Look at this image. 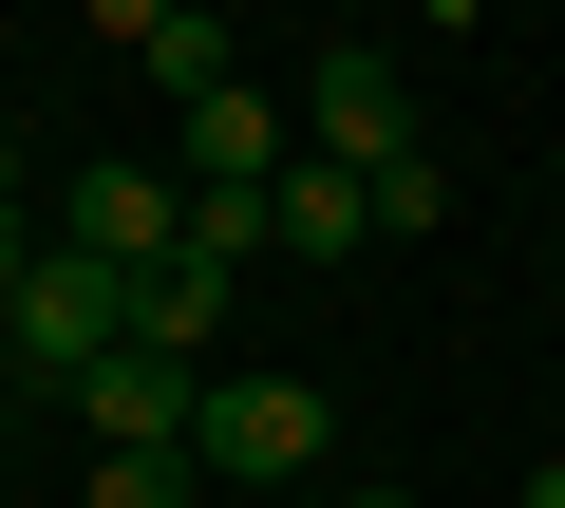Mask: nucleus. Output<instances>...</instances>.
I'll return each mask as SVG.
<instances>
[{
    "label": "nucleus",
    "mask_w": 565,
    "mask_h": 508,
    "mask_svg": "<svg viewBox=\"0 0 565 508\" xmlns=\"http://www.w3.org/2000/svg\"><path fill=\"white\" fill-rule=\"evenodd\" d=\"M282 170H302V151H282L264 95H207V114H189V188H282Z\"/></svg>",
    "instance_id": "nucleus-8"
},
{
    "label": "nucleus",
    "mask_w": 565,
    "mask_h": 508,
    "mask_svg": "<svg viewBox=\"0 0 565 508\" xmlns=\"http://www.w3.org/2000/svg\"><path fill=\"white\" fill-rule=\"evenodd\" d=\"M76 508H207V471H189V452H95Z\"/></svg>",
    "instance_id": "nucleus-10"
},
{
    "label": "nucleus",
    "mask_w": 565,
    "mask_h": 508,
    "mask_svg": "<svg viewBox=\"0 0 565 508\" xmlns=\"http://www.w3.org/2000/svg\"><path fill=\"white\" fill-rule=\"evenodd\" d=\"M527 508H565V471H527Z\"/></svg>",
    "instance_id": "nucleus-12"
},
{
    "label": "nucleus",
    "mask_w": 565,
    "mask_h": 508,
    "mask_svg": "<svg viewBox=\"0 0 565 508\" xmlns=\"http://www.w3.org/2000/svg\"><path fill=\"white\" fill-rule=\"evenodd\" d=\"M57 245H95V264H189V170H76V226Z\"/></svg>",
    "instance_id": "nucleus-4"
},
{
    "label": "nucleus",
    "mask_w": 565,
    "mask_h": 508,
    "mask_svg": "<svg viewBox=\"0 0 565 508\" xmlns=\"http://www.w3.org/2000/svg\"><path fill=\"white\" fill-rule=\"evenodd\" d=\"M0 433H20V377H0Z\"/></svg>",
    "instance_id": "nucleus-13"
},
{
    "label": "nucleus",
    "mask_w": 565,
    "mask_h": 508,
    "mask_svg": "<svg viewBox=\"0 0 565 508\" xmlns=\"http://www.w3.org/2000/svg\"><path fill=\"white\" fill-rule=\"evenodd\" d=\"M226 339V264H151L132 283V358H207Z\"/></svg>",
    "instance_id": "nucleus-9"
},
{
    "label": "nucleus",
    "mask_w": 565,
    "mask_h": 508,
    "mask_svg": "<svg viewBox=\"0 0 565 508\" xmlns=\"http://www.w3.org/2000/svg\"><path fill=\"white\" fill-rule=\"evenodd\" d=\"M264 226H282V245H302V264H359V245H377V188L302 151V170H282V188H264Z\"/></svg>",
    "instance_id": "nucleus-6"
},
{
    "label": "nucleus",
    "mask_w": 565,
    "mask_h": 508,
    "mask_svg": "<svg viewBox=\"0 0 565 508\" xmlns=\"http://www.w3.org/2000/svg\"><path fill=\"white\" fill-rule=\"evenodd\" d=\"M114 39H132L189 114H207V95H245V76H226V20H189V0H114Z\"/></svg>",
    "instance_id": "nucleus-7"
},
{
    "label": "nucleus",
    "mask_w": 565,
    "mask_h": 508,
    "mask_svg": "<svg viewBox=\"0 0 565 508\" xmlns=\"http://www.w3.org/2000/svg\"><path fill=\"white\" fill-rule=\"evenodd\" d=\"M340 452V396L321 377H207V414H189V471L207 489H302Z\"/></svg>",
    "instance_id": "nucleus-2"
},
{
    "label": "nucleus",
    "mask_w": 565,
    "mask_h": 508,
    "mask_svg": "<svg viewBox=\"0 0 565 508\" xmlns=\"http://www.w3.org/2000/svg\"><path fill=\"white\" fill-rule=\"evenodd\" d=\"M302 151H321V170H359V188L415 151V95H396V57H377V39H340V57L302 76Z\"/></svg>",
    "instance_id": "nucleus-3"
},
{
    "label": "nucleus",
    "mask_w": 565,
    "mask_h": 508,
    "mask_svg": "<svg viewBox=\"0 0 565 508\" xmlns=\"http://www.w3.org/2000/svg\"><path fill=\"white\" fill-rule=\"evenodd\" d=\"M20 264H39V226H20V170H0V302H20Z\"/></svg>",
    "instance_id": "nucleus-11"
},
{
    "label": "nucleus",
    "mask_w": 565,
    "mask_h": 508,
    "mask_svg": "<svg viewBox=\"0 0 565 508\" xmlns=\"http://www.w3.org/2000/svg\"><path fill=\"white\" fill-rule=\"evenodd\" d=\"M76 414H95V452H189V414H207V377H189V358H114V377H95Z\"/></svg>",
    "instance_id": "nucleus-5"
},
{
    "label": "nucleus",
    "mask_w": 565,
    "mask_h": 508,
    "mask_svg": "<svg viewBox=\"0 0 565 508\" xmlns=\"http://www.w3.org/2000/svg\"><path fill=\"white\" fill-rule=\"evenodd\" d=\"M132 358V264H95V245H39L20 302H0V377L20 396H95Z\"/></svg>",
    "instance_id": "nucleus-1"
}]
</instances>
